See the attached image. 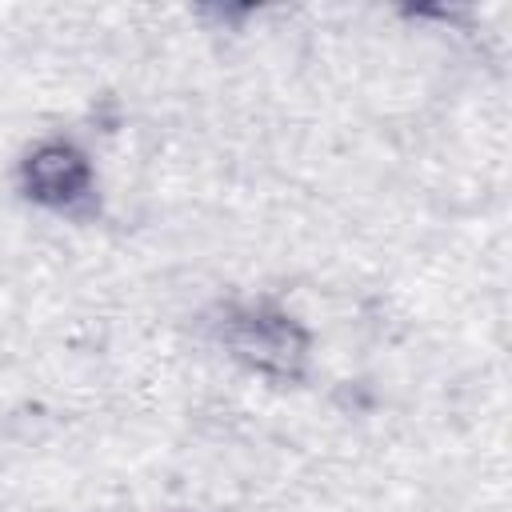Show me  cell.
<instances>
[{"label":"cell","instance_id":"1","mask_svg":"<svg viewBox=\"0 0 512 512\" xmlns=\"http://www.w3.org/2000/svg\"><path fill=\"white\" fill-rule=\"evenodd\" d=\"M224 344L236 360L268 376H292L308 356L304 328L284 312H232L224 320Z\"/></svg>","mask_w":512,"mask_h":512},{"label":"cell","instance_id":"2","mask_svg":"<svg viewBox=\"0 0 512 512\" xmlns=\"http://www.w3.org/2000/svg\"><path fill=\"white\" fill-rule=\"evenodd\" d=\"M24 188L32 192V200L56 212H72L92 196V168L72 144L48 140L24 160Z\"/></svg>","mask_w":512,"mask_h":512}]
</instances>
